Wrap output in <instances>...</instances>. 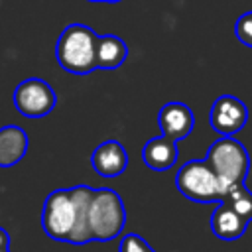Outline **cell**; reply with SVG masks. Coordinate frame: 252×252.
<instances>
[{
    "label": "cell",
    "mask_w": 252,
    "mask_h": 252,
    "mask_svg": "<svg viewBox=\"0 0 252 252\" xmlns=\"http://www.w3.org/2000/svg\"><path fill=\"white\" fill-rule=\"evenodd\" d=\"M205 161L219 177L222 185V193L228 185L244 181L250 167V156L246 148L242 146V142H238L232 136H222L220 140H217L209 148Z\"/></svg>",
    "instance_id": "obj_3"
},
{
    "label": "cell",
    "mask_w": 252,
    "mask_h": 252,
    "mask_svg": "<svg viewBox=\"0 0 252 252\" xmlns=\"http://www.w3.org/2000/svg\"><path fill=\"white\" fill-rule=\"evenodd\" d=\"M248 226V220L242 219L236 211H232L228 205L220 203L213 215H211V230L220 240H236L244 234Z\"/></svg>",
    "instance_id": "obj_12"
},
{
    "label": "cell",
    "mask_w": 252,
    "mask_h": 252,
    "mask_svg": "<svg viewBox=\"0 0 252 252\" xmlns=\"http://www.w3.org/2000/svg\"><path fill=\"white\" fill-rule=\"evenodd\" d=\"M57 104V94L43 79L30 77L14 91V106L26 118H43Z\"/></svg>",
    "instance_id": "obj_6"
},
{
    "label": "cell",
    "mask_w": 252,
    "mask_h": 252,
    "mask_svg": "<svg viewBox=\"0 0 252 252\" xmlns=\"http://www.w3.org/2000/svg\"><path fill=\"white\" fill-rule=\"evenodd\" d=\"M75 224V205L69 189H57L47 195L41 209V226L53 240L67 242Z\"/></svg>",
    "instance_id": "obj_5"
},
{
    "label": "cell",
    "mask_w": 252,
    "mask_h": 252,
    "mask_svg": "<svg viewBox=\"0 0 252 252\" xmlns=\"http://www.w3.org/2000/svg\"><path fill=\"white\" fill-rule=\"evenodd\" d=\"M128 57V45L118 35H98L96 39V69H118Z\"/></svg>",
    "instance_id": "obj_14"
},
{
    "label": "cell",
    "mask_w": 252,
    "mask_h": 252,
    "mask_svg": "<svg viewBox=\"0 0 252 252\" xmlns=\"http://www.w3.org/2000/svg\"><path fill=\"white\" fill-rule=\"evenodd\" d=\"M91 163L100 177H118L128 167V154L120 142L106 140L94 148Z\"/></svg>",
    "instance_id": "obj_9"
},
{
    "label": "cell",
    "mask_w": 252,
    "mask_h": 252,
    "mask_svg": "<svg viewBox=\"0 0 252 252\" xmlns=\"http://www.w3.org/2000/svg\"><path fill=\"white\" fill-rule=\"evenodd\" d=\"M144 163L154 169V171H165L169 169L175 161H177V146L175 140L165 138V136H158L152 138L150 142H146L144 152H142Z\"/></svg>",
    "instance_id": "obj_13"
},
{
    "label": "cell",
    "mask_w": 252,
    "mask_h": 252,
    "mask_svg": "<svg viewBox=\"0 0 252 252\" xmlns=\"http://www.w3.org/2000/svg\"><path fill=\"white\" fill-rule=\"evenodd\" d=\"M126 222V211L122 197L108 187L93 189L89 205V230L93 240H112L116 238Z\"/></svg>",
    "instance_id": "obj_2"
},
{
    "label": "cell",
    "mask_w": 252,
    "mask_h": 252,
    "mask_svg": "<svg viewBox=\"0 0 252 252\" xmlns=\"http://www.w3.org/2000/svg\"><path fill=\"white\" fill-rule=\"evenodd\" d=\"M246 120H248L246 104L232 94L219 96L211 106V126L220 136H234L246 126Z\"/></svg>",
    "instance_id": "obj_7"
},
{
    "label": "cell",
    "mask_w": 252,
    "mask_h": 252,
    "mask_svg": "<svg viewBox=\"0 0 252 252\" xmlns=\"http://www.w3.org/2000/svg\"><path fill=\"white\" fill-rule=\"evenodd\" d=\"M158 124L161 128V134L171 140H183L193 132L195 116L193 110L183 102H167L161 106L158 114Z\"/></svg>",
    "instance_id": "obj_8"
},
{
    "label": "cell",
    "mask_w": 252,
    "mask_h": 252,
    "mask_svg": "<svg viewBox=\"0 0 252 252\" xmlns=\"http://www.w3.org/2000/svg\"><path fill=\"white\" fill-rule=\"evenodd\" d=\"M234 33H236V39L246 45V47H252V12H246L242 14L236 24H234Z\"/></svg>",
    "instance_id": "obj_16"
},
{
    "label": "cell",
    "mask_w": 252,
    "mask_h": 252,
    "mask_svg": "<svg viewBox=\"0 0 252 252\" xmlns=\"http://www.w3.org/2000/svg\"><path fill=\"white\" fill-rule=\"evenodd\" d=\"M73 205H75V224L67 238L71 244H87L91 242V230H89V205L93 197V189L89 185H77L69 189Z\"/></svg>",
    "instance_id": "obj_10"
},
{
    "label": "cell",
    "mask_w": 252,
    "mask_h": 252,
    "mask_svg": "<svg viewBox=\"0 0 252 252\" xmlns=\"http://www.w3.org/2000/svg\"><path fill=\"white\" fill-rule=\"evenodd\" d=\"M98 35L85 24L67 26L55 45V57L61 69L73 75H87L96 69Z\"/></svg>",
    "instance_id": "obj_1"
},
{
    "label": "cell",
    "mask_w": 252,
    "mask_h": 252,
    "mask_svg": "<svg viewBox=\"0 0 252 252\" xmlns=\"http://www.w3.org/2000/svg\"><path fill=\"white\" fill-rule=\"evenodd\" d=\"M179 193L195 203H215L222 199V185L205 159L185 161L175 175Z\"/></svg>",
    "instance_id": "obj_4"
},
{
    "label": "cell",
    "mask_w": 252,
    "mask_h": 252,
    "mask_svg": "<svg viewBox=\"0 0 252 252\" xmlns=\"http://www.w3.org/2000/svg\"><path fill=\"white\" fill-rule=\"evenodd\" d=\"M120 252H156L140 234H126L120 242Z\"/></svg>",
    "instance_id": "obj_17"
},
{
    "label": "cell",
    "mask_w": 252,
    "mask_h": 252,
    "mask_svg": "<svg viewBox=\"0 0 252 252\" xmlns=\"http://www.w3.org/2000/svg\"><path fill=\"white\" fill-rule=\"evenodd\" d=\"M0 252H10V234L0 226Z\"/></svg>",
    "instance_id": "obj_18"
},
{
    "label": "cell",
    "mask_w": 252,
    "mask_h": 252,
    "mask_svg": "<svg viewBox=\"0 0 252 252\" xmlns=\"http://www.w3.org/2000/svg\"><path fill=\"white\" fill-rule=\"evenodd\" d=\"M28 134L14 124L0 128V167H12L22 161L28 152Z\"/></svg>",
    "instance_id": "obj_11"
},
{
    "label": "cell",
    "mask_w": 252,
    "mask_h": 252,
    "mask_svg": "<svg viewBox=\"0 0 252 252\" xmlns=\"http://www.w3.org/2000/svg\"><path fill=\"white\" fill-rule=\"evenodd\" d=\"M220 203L228 205L232 211H236L242 219L252 220V193L244 187V181L232 183L224 189Z\"/></svg>",
    "instance_id": "obj_15"
},
{
    "label": "cell",
    "mask_w": 252,
    "mask_h": 252,
    "mask_svg": "<svg viewBox=\"0 0 252 252\" xmlns=\"http://www.w3.org/2000/svg\"><path fill=\"white\" fill-rule=\"evenodd\" d=\"M89 2H120V0H89Z\"/></svg>",
    "instance_id": "obj_19"
}]
</instances>
